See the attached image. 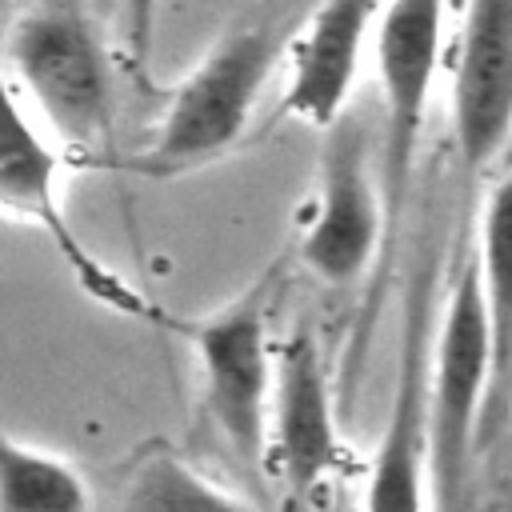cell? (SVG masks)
<instances>
[{
	"label": "cell",
	"instance_id": "obj_1",
	"mask_svg": "<svg viewBox=\"0 0 512 512\" xmlns=\"http://www.w3.org/2000/svg\"><path fill=\"white\" fill-rule=\"evenodd\" d=\"M304 4L308 0L272 4L260 16L220 32L168 88L152 136L136 152L116 156L112 168L144 180H180L236 152L252 128L268 80L288 56Z\"/></svg>",
	"mask_w": 512,
	"mask_h": 512
},
{
	"label": "cell",
	"instance_id": "obj_2",
	"mask_svg": "<svg viewBox=\"0 0 512 512\" xmlns=\"http://www.w3.org/2000/svg\"><path fill=\"white\" fill-rule=\"evenodd\" d=\"M0 44L24 104L64 156L112 168V60L92 20L64 0H40L0 28Z\"/></svg>",
	"mask_w": 512,
	"mask_h": 512
},
{
	"label": "cell",
	"instance_id": "obj_3",
	"mask_svg": "<svg viewBox=\"0 0 512 512\" xmlns=\"http://www.w3.org/2000/svg\"><path fill=\"white\" fill-rule=\"evenodd\" d=\"M276 276V264L264 268L248 288H240L232 300L216 304L196 320L168 316V328L180 332L192 348L200 372V408L212 432L248 468H264L268 448V404L276 376V344L268 316L280 284Z\"/></svg>",
	"mask_w": 512,
	"mask_h": 512
},
{
	"label": "cell",
	"instance_id": "obj_4",
	"mask_svg": "<svg viewBox=\"0 0 512 512\" xmlns=\"http://www.w3.org/2000/svg\"><path fill=\"white\" fill-rule=\"evenodd\" d=\"M64 172H68V156L24 104L0 44V216L20 220L40 236H48V244L56 248L80 292L92 296L100 308L168 328V312L156 308L140 288H132L80 240L64 208Z\"/></svg>",
	"mask_w": 512,
	"mask_h": 512
},
{
	"label": "cell",
	"instance_id": "obj_5",
	"mask_svg": "<svg viewBox=\"0 0 512 512\" xmlns=\"http://www.w3.org/2000/svg\"><path fill=\"white\" fill-rule=\"evenodd\" d=\"M488 396H492V348H488L480 276H476V260H464L428 348V400H424L428 504L464 500V484L488 420Z\"/></svg>",
	"mask_w": 512,
	"mask_h": 512
},
{
	"label": "cell",
	"instance_id": "obj_6",
	"mask_svg": "<svg viewBox=\"0 0 512 512\" xmlns=\"http://www.w3.org/2000/svg\"><path fill=\"white\" fill-rule=\"evenodd\" d=\"M312 196L296 228V260L328 288H356L392 260L384 228V188L372 132L344 112L328 124Z\"/></svg>",
	"mask_w": 512,
	"mask_h": 512
},
{
	"label": "cell",
	"instance_id": "obj_7",
	"mask_svg": "<svg viewBox=\"0 0 512 512\" xmlns=\"http://www.w3.org/2000/svg\"><path fill=\"white\" fill-rule=\"evenodd\" d=\"M372 64L380 80V188L388 252H396L400 220L416 176V148L424 116L444 64V0H388L372 36Z\"/></svg>",
	"mask_w": 512,
	"mask_h": 512
},
{
	"label": "cell",
	"instance_id": "obj_8",
	"mask_svg": "<svg viewBox=\"0 0 512 512\" xmlns=\"http://www.w3.org/2000/svg\"><path fill=\"white\" fill-rule=\"evenodd\" d=\"M448 64L452 148L472 188L512 140V0H464Z\"/></svg>",
	"mask_w": 512,
	"mask_h": 512
},
{
	"label": "cell",
	"instance_id": "obj_9",
	"mask_svg": "<svg viewBox=\"0 0 512 512\" xmlns=\"http://www.w3.org/2000/svg\"><path fill=\"white\" fill-rule=\"evenodd\" d=\"M344 464L340 416L328 384V368L320 344L308 328H296L276 348L272 404H268V448L264 468L296 492L308 496Z\"/></svg>",
	"mask_w": 512,
	"mask_h": 512
},
{
	"label": "cell",
	"instance_id": "obj_10",
	"mask_svg": "<svg viewBox=\"0 0 512 512\" xmlns=\"http://www.w3.org/2000/svg\"><path fill=\"white\" fill-rule=\"evenodd\" d=\"M388 0H308L284 56L280 112L324 132L348 112Z\"/></svg>",
	"mask_w": 512,
	"mask_h": 512
},
{
	"label": "cell",
	"instance_id": "obj_11",
	"mask_svg": "<svg viewBox=\"0 0 512 512\" xmlns=\"http://www.w3.org/2000/svg\"><path fill=\"white\" fill-rule=\"evenodd\" d=\"M428 276H416L404 336H400V368L396 392L388 412V432L368 472V508H420L428 496V468H424V400H428Z\"/></svg>",
	"mask_w": 512,
	"mask_h": 512
},
{
	"label": "cell",
	"instance_id": "obj_12",
	"mask_svg": "<svg viewBox=\"0 0 512 512\" xmlns=\"http://www.w3.org/2000/svg\"><path fill=\"white\" fill-rule=\"evenodd\" d=\"M476 276L492 348V396L488 416H504L512 400V172H504L480 208L476 232Z\"/></svg>",
	"mask_w": 512,
	"mask_h": 512
},
{
	"label": "cell",
	"instance_id": "obj_13",
	"mask_svg": "<svg viewBox=\"0 0 512 512\" xmlns=\"http://www.w3.org/2000/svg\"><path fill=\"white\" fill-rule=\"evenodd\" d=\"M92 504L84 472L44 448L12 436L0 424V508L4 512H80Z\"/></svg>",
	"mask_w": 512,
	"mask_h": 512
},
{
	"label": "cell",
	"instance_id": "obj_14",
	"mask_svg": "<svg viewBox=\"0 0 512 512\" xmlns=\"http://www.w3.org/2000/svg\"><path fill=\"white\" fill-rule=\"evenodd\" d=\"M124 508H244L248 496L200 472L172 448H144L124 472Z\"/></svg>",
	"mask_w": 512,
	"mask_h": 512
},
{
	"label": "cell",
	"instance_id": "obj_15",
	"mask_svg": "<svg viewBox=\"0 0 512 512\" xmlns=\"http://www.w3.org/2000/svg\"><path fill=\"white\" fill-rule=\"evenodd\" d=\"M120 20H124V44H128L132 68H148L152 44H156L160 0H120Z\"/></svg>",
	"mask_w": 512,
	"mask_h": 512
}]
</instances>
